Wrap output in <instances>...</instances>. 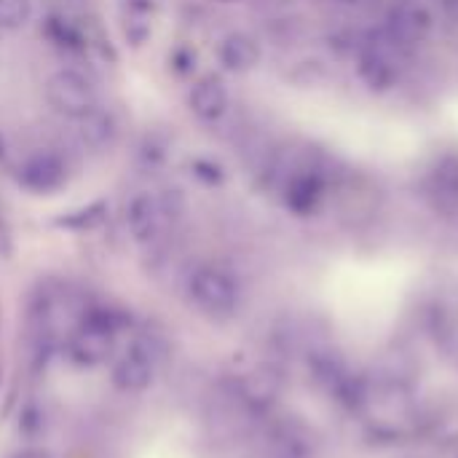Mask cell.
Instances as JSON below:
<instances>
[{
  "mask_svg": "<svg viewBox=\"0 0 458 458\" xmlns=\"http://www.w3.org/2000/svg\"><path fill=\"white\" fill-rule=\"evenodd\" d=\"M16 182L38 196L54 193L67 182V166L54 153H32L16 166Z\"/></svg>",
  "mask_w": 458,
  "mask_h": 458,
  "instance_id": "obj_5",
  "label": "cell"
},
{
  "mask_svg": "<svg viewBox=\"0 0 458 458\" xmlns=\"http://www.w3.org/2000/svg\"><path fill=\"white\" fill-rule=\"evenodd\" d=\"M322 199H325V180L317 172H309V169L293 174L287 188H284V204L298 217H306V215L317 212Z\"/></svg>",
  "mask_w": 458,
  "mask_h": 458,
  "instance_id": "obj_7",
  "label": "cell"
},
{
  "mask_svg": "<svg viewBox=\"0 0 458 458\" xmlns=\"http://www.w3.org/2000/svg\"><path fill=\"white\" fill-rule=\"evenodd\" d=\"M429 30V16L416 8V5H400L392 13V32L403 43H416L427 35Z\"/></svg>",
  "mask_w": 458,
  "mask_h": 458,
  "instance_id": "obj_13",
  "label": "cell"
},
{
  "mask_svg": "<svg viewBox=\"0 0 458 458\" xmlns=\"http://www.w3.org/2000/svg\"><path fill=\"white\" fill-rule=\"evenodd\" d=\"M46 99L59 115L72 118V121H78L81 115L97 107V94L91 83L75 70L54 72L46 83Z\"/></svg>",
  "mask_w": 458,
  "mask_h": 458,
  "instance_id": "obj_2",
  "label": "cell"
},
{
  "mask_svg": "<svg viewBox=\"0 0 458 458\" xmlns=\"http://www.w3.org/2000/svg\"><path fill=\"white\" fill-rule=\"evenodd\" d=\"M344 3H360V0H344Z\"/></svg>",
  "mask_w": 458,
  "mask_h": 458,
  "instance_id": "obj_22",
  "label": "cell"
},
{
  "mask_svg": "<svg viewBox=\"0 0 458 458\" xmlns=\"http://www.w3.org/2000/svg\"><path fill=\"white\" fill-rule=\"evenodd\" d=\"M75 123H78V137H81V142L89 145V148H94V150H102V148L113 145L115 131H118V129H115V118H113L107 110H102V107L89 110V113L81 115Z\"/></svg>",
  "mask_w": 458,
  "mask_h": 458,
  "instance_id": "obj_11",
  "label": "cell"
},
{
  "mask_svg": "<svg viewBox=\"0 0 458 458\" xmlns=\"http://www.w3.org/2000/svg\"><path fill=\"white\" fill-rule=\"evenodd\" d=\"M172 62H174V67H177L180 72H188V70L193 67L196 56H193L191 51H177V54L172 56Z\"/></svg>",
  "mask_w": 458,
  "mask_h": 458,
  "instance_id": "obj_19",
  "label": "cell"
},
{
  "mask_svg": "<svg viewBox=\"0 0 458 458\" xmlns=\"http://www.w3.org/2000/svg\"><path fill=\"white\" fill-rule=\"evenodd\" d=\"M239 392H242V397H244L252 408H266V405L274 403L276 384H274V378L266 376V373H252V376L242 378Z\"/></svg>",
  "mask_w": 458,
  "mask_h": 458,
  "instance_id": "obj_14",
  "label": "cell"
},
{
  "mask_svg": "<svg viewBox=\"0 0 458 458\" xmlns=\"http://www.w3.org/2000/svg\"><path fill=\"white\" fill-rule=\"evenodd\" d=\"M193 174H196L201 182H207V185L223 182V169H220L217 164H212V161H196V164H193Z\"/></svg>",
  "mask_w": 458,
  "mask_h": 458,
  "instance_id": "obj_18",
  "label": "cell"
},
{
  "mask_svg": "<svg viewBox=\"0 0 458 458\" xmlns=\"http://www.w3.org/2000/svg\"><path fill=\"white\" fill-rule=\"evenodd\" d=\"M223 3H228V0H223Z\"/></svg>",
  "mask_w": 458,
  "mask_h": 458,
  "instance_id": "obj_23",
  "label": "cell"
},
{
  "mask_svg": "<svg viewBox=\"0 0 458 458\" xmlns=\"http://www.w3.org/2000/svg\"><path fill=\"white\" fill-rule=\"evenodd\" d=\"M435 196H437V204L451 209L458 207V164L451 166H443L435 177Z\"/></svg>",
  "mask_w": 458,
  "mask_h": 458,
  "instance_id": "obj_16",
  "label": "cell"
},
{
  "mask_svg": "<svg viewBox=\"0 0 458 458\" xmlns=\"http://www.w3.org/2000/svg\"><path fill=\"white\" fill-rule=\"evenodd\" d=\"M172 215L174 212L169 209V204L161 196L140 193V196L131 199V204L126 209V223H129L131 236L140 244H153V242H158L169 231Z\"/></svg>",
  "mask_w": 458,
  "mask_h": 458,
  "instance_id": "obj_4",
  "label": "cell"
},
{
  "mask_svg": "<svg viewBox=\"0 0 458 458\" xmlns=\"http://www.w3.org/2000/svg\"><path fill=\"white\" fill-rule=\"evenodd\" d=\"M220 64L231 72H247L260 62V46L255 38L244 35V32H231L223 38L220 48H217Z\"/></svg>",
  "mask_w": 458,
  "mask_h": 458,
  "instance_id": "obj_10",
  "label": "cell"
},
{
  "mask_svg": "<svg viewBox=\"0 0 458 458\" xmlns=\"http://www.w3.org/2000/svg\"><path fill=\"white\" fill-rule=\"evenodd\" d=\"M121 325L123 319L110 309H86L67 344L70 360L81 368L102 365L113 354L115 333Z\"/></svg>",
  "mask_w": 458,
  "mask_h": 458,
  "instance_id": "obj_1",
  "label": "cell"
},
{
  "mask_svg": "<svg viewBox=\"0 0 458 458\" xmlns=\"http://www.w3.org/2000/svg\"><path fill=\"white\" fill-rule=\"evenodd\" d=\"M3 158H5V142H3V137H0V164H3Z\"/></svg>",
  "mask_w": 458,
  "mask_h": 458,
  "instance_id": "obj_21",
  "label": "cell"
},
{
  "mask_svg": "<svg viewBox=\"0 0 458 458\" xmlns=\"http://www.w3.org/2000/svg\"><path fill=\"white\" fill-rule=\"evenodd\" d=\"M43 32L48 35V40L54 46H59L62 51H72V54H83L89 48V40L83 35V30L70 21L67 16H48L43 21Z\"/></svg>",
  "mask_w": 458,
  "mask_h": 458,
  "instance_id": "obj_12",
  "label": "cell"
},
{
  "mask_svg": "<svg viewBox=\"0 0 458 458\" xmlns=\"http://www.w3.org/2000/svg\"><path fill=\"white\" fill-rule=\"evenodd\" d=\"M16 458H51L46 451H38V448H30V451H24V454H19Z\"/></svg>",
  "mask_w": 458,
  "mask_h": 458,
  "instance_id": "obj_20",
  "label": "cell"
},
{
  "mask_svg": "<svg viewBox=\"0 0 458 458\" xmlns=\"http://www.w3.org/2000/svg\"><path fill=\"white\" fill-rule=\"evenodd\" d=\"M105 212H107V207H105L102 201H97V204H89V207H83V209H75V212H70V215L59 217L56 223H59L62 228L83 231V228H94V225H99V223L105 220Z\"/></svg>",
  "mask_w": 458,
  "mask_h": 458,
  "instance_id": "obj_15",
  "label": "cell"
},
{
  "mask_svg": "<svg viewBox=\"0 0 458 458\" xmlns=\"http://www.w3.org/2000/svg\"><path fill=\"white\" fill-rule=\"evenodd\" d=\"M357 72H360L362 83H365L370 91H378V94L394 89V86H397V78H400L394 59H392L384 48H378V46H370V48H365V51L360 54V59H357Z\"/></svg>",
  "mask_w": 458,
  "mask_h": 458,
  "instance_id": "obj_8",
  "label": "cell"
},
{
  "mask_svg": "<svg viewBox=\"0 0 458 458\" xmlns=\"http://www.w3.org/2000/svg\"><path fill=\"white\" fill-rule=\"evenodd\" d=\"M153 376H156V365L142 344L126 349L113 365V384L121 392H145L153 384Z\"/></svg>",
  "mask_w": 458,
  "mask_h": 458,
  "instance_id": "obj_6",
  "label": "cell"
},
{
  "mask_svg": "<svg viewBox=\"0 0 458 458\" xmlns=\"http://www.w3.org/2000/svg\"><path fill=\"white\" fill-rule=\"evenodd\" d=\"M188 105H191V113L201 121L223 118L228 110V89H225L223 78L207 75V78L196 81V86L191 89Z\"/></svg>",
  "mask_w": 458,
  "mask_h": 458,
  "instance_id": "obj_9",
  "label": "cell"
},
{
  "mask_svg": "<svg viewBox=\"0 0 458 458\" xmlns=\"http://www.w3.org/2000/svg\"><path fill=\"white\" fill-rule=\"evenodd\" d=\"M32 13L30 0H0V27L3 30H19L27 24Z\"/></svg>",
  "mask_w": 458,
  "mask_h": 458,
  "instance_id": "obj_17",
  "label": "cell"
},
{
  "mask_svg": "<svg viewBox=\"0 0 458 458\" xmlns=\"http://www.w3.org/2000/svg\"><path fill=\"white\" fill-rule=\"evenodd\" d=\"M191 298L201 311L212 317H228L239 306V287L220 268H199L191 276Z\"/></svg>",
  "mask_w": 458,
  "mask_h": 458,
  "instance_id": "obj_3",
  "label": "cell"
}]
</instances>
